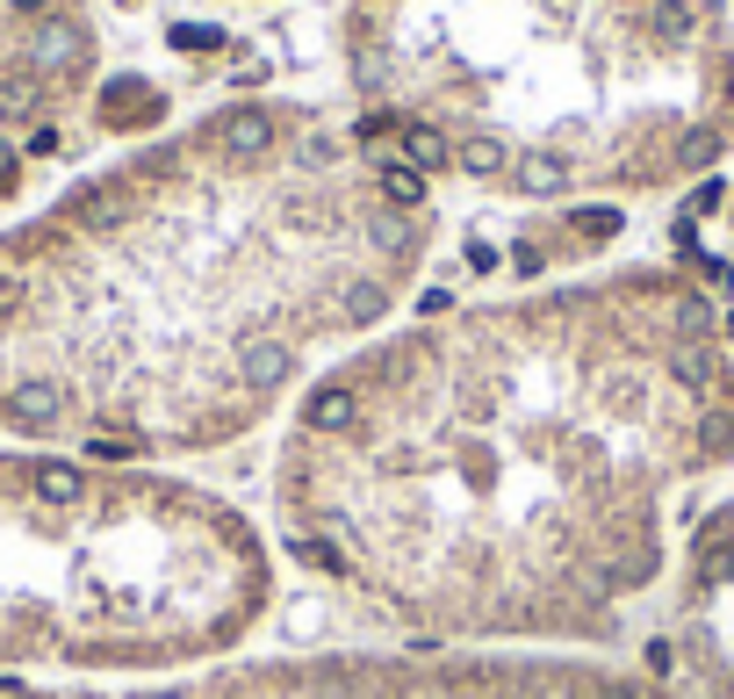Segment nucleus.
<instances>
[{
  "label": "nucleus",
  "mask_w": 734,
  "mask_h": 699,
  "mask_svg": "<svg viewBox=\"0 0 734 699\" xmlns=\"http://www.w3.org/2000/svg\"><path fill=\"white\" fill-rule=\"evenodd\" d=\"M734 469V347L691 275L482 303L317 368L273 447L295 562L432 649H569L669 570L677 498Z\"/></svg>",
  "instance_id": "nucleus-1"
},
{
  "label": "nucleus",
  "mask_w": 734,
  "mask_h": 699,
  "mask_svg": "<svg viewBox=\"0 0 734 699\" xmlns=\"http://www.w3.org/2000/svg\"><path fill=\"white\" fill-rule=\"evenodd\" d=\"M58 260L22 275V317H51V440L209 455L310 389L325 347L368 339L432 253V217L382 188V159L303 108L231 102L180 144L86 180L51 231L8 245ZM0 325V333H8ZM0 383V389H8Z\"/></svg>",
  "instance_id": "nucleus-2"
},
{
  "label": "nucleus",
  "mask_w": 734,
  "mask_h": 699,
  "mask_svg": "<svg viewBox=\"0 0 734 699\" xmlns=\"http://www.w3.org/2000/svg\"><path fill=\"white\" fill-rule=\"evenodd\" d=\"M346 72L360 138L519 202L649 195L734 144L713 0H353Z\"/></svg>",
  "instance_id": "nucleus-3"
},
{
  "label": "nucleus",
  "mask_w": 734,
  "mask_h": 699,
  "mask_svg": "<svg viewBox=\"0 0 734 699\" xmlns=\"http://www.w3.org/2000/svg\"><path fill=\"white\" fill-rule=\"evenodd\" d=\"M727 275H734V195H727Z\"/></svg>",
  "instance_id": "nucleus-4"
},
{
  "label": "nucleus",
  "mask_w": 734,
  "mask_h": 699,
  "mask_svg": "<svg viewBox=\"0 0 734 699\" xmlns=\"http://www.w3.org/2000/svg\"><path fill=\"white\" fill-rule=\"evenodd\" d=\"M8 166H15V152H8V144H0V188H8Z\"/></svg>",
  "instance_id": "nucleus-5"
}]
</instances>
